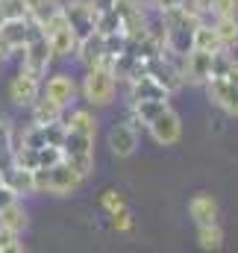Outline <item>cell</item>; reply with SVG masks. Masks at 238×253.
Here are the masks:
<instances>
[{
    "instance_id": "cell-1",
    "label": "cell",
    "mask_w": 238,
    "mask_h": 253,
    "mask_svg": "<svg viewBox=\"0 0 238 253\" xmlns=\"http://www.w3.org/2000/svg\"><path fill=\"white\" fill-rule=\"evenodd\" d=\"M33 180H36V194H56V197H65V194H74V191L82 186V174L62 156L56 165L50 168H36L33 171Z\"/></svg>"
},
{
    "instance_id": "cell-2",
    "label": "cell",
    "mask_w": 238,
    "mask_h": 253,
    "mask_svg": "<svg viewBox=\"0 0 238 253\" xmlns=\"http://www.w3.org/2000/svg\"><path fill=\"white\" fill-rule=\"evenodd\" d=\"M82 97L85 103L91 106H109L118 94V74L112 71V65H94V68H85V77H82Z\"/></svg>"
},
{
    "instance_id": "cell-3",
    "label": "cell",
    "mask_w": 238,
    "mask_h": 253,
    "mask_svg": "<svg viewBox=\"0 0 238 253\" xmlns=\"http://www.w3.org/2000/svg\"><path fill=\"white\" fill-rule=\"evenodd\" d=\"M62 156H65L82 177H91V171H94V138L68 129V132H65V141H62Z\"/></svg>"
},
{
    "instance_id": "cell-4",
    "label": "cell",
    "mask_w": 238,
    "mask_h": 253,
    "mask_svg": "<svg viewBox=\"0 0 238 253\" xmlns=\"http://www.w3.org/2000/svg\"><path fill=\"white\" fill-rule=\"evenodd\" d=\"M18 53H21V71L33 74V77H39V80L47 77V68L53 65V50H50V42H47L44 33L33 36Z\"/></svg>"
},
{
    "instance_id": "cell-5",
    "label": "cell",
    "mask_w": 238,
    "mask_h": 253,
    "mask_svg": "<svg viewBox=\"0 0 238 253\" xmlns=\"http://www.w3.org/2000/svg\"><path fill=\"white\" fill-rule=\"evenodd\" d=\"M41 33L47 36V42H50V50H53V59H68V56H74V50H77V33L71 30V24H68V18L62 15V9L47 21V24H41Z\"/></svg>"
},
{
    "instance_id": "cell-6",
    "label": "cell",
    "mask_w": 238,
    "mask_h": 253,
    "mask_svg": "<svg viewBox=\"0 0 238 253\" xmlns=\"http://www.w3.org/2000/svg\"><path fill=\"white\" fill-rule=\"evenodd\" d=\"M150 129V135H153V141L156 144H162V147H171V144H177L179 138H182V121H179V115L171 109V103L147 124Z\"/></svg>"
},
{
    "instance_id": "cell-7",
    "label": "cell",
    "mask_w": 238,
    "mask_h": 253,
    "mask_svg": "<svg viewBox=\"0 0 238 253\" xmlns=\"http://www.w3.org/2000/svg\"><path fill=\"white\" fill-rule=\"evenodd\" d=\"M203 88H206L209 100H212L224 115L238 118V85L236 83H230V80H224V77H212V80H206Z\"/></svg>"
},
{
    "instance_id": "cell-8",
    "label": "cell",
    "mask_w": 238,
    "mask_h": 253,
    "mask_svg": "<svg viewBox=\"0 0 238 253\" xmlns=\"http://www.w3.org/2000/svg\"><path fill=\"white\" fill-rule=\"evenodd\" d=\"M41 94V80L27 74V71H18L12 80H9V100L21 109H30L36 103V97Z\"/></svg>"
},
{
    "instance_id": "cell-9",
    "label": "cell",
    "mask_w": 238,
    "mask_h": 253,
    "mask_svg": "<svg viewBox=\"0 0 238 253\" xmlns=\"http://www.w3.org/2000/svg\"><path fill=\"white\" fill-rule=\"evenodd\" d=\"M62 15L68 18V24H71V30L77 33V39L94 33L97 12L88 6V0H65V3H62Z\"/></svg>"
},
{
    "instance_id": "cell-10",
    "label": "cell",
    "mask_w": 238,
    "mask_h": 253,
    "mask_svg": "<svg viewBox=\"0 0 238 253\" xmlns=\"http://www.w3.org/2000/svg\"><path fill=\"white\" fill-rule=\"evenodd\" d=\"M212 77V53L191 47L182 59V80L185 85H206V80Z\"/></svg>"
},
{
    "instance_id": "cell-11",
    "label": "cell",
    "mask_w": 238,
    "mask_h": 253,
    "mask_svg": "<svg viewBox=\"0 0 238 253\" xmlns=\"http://www.w3.org/2000/svg\"><path fill=\"white\" fill-rule=\"evenodd\" d=\"M41 94L53 97L62 109H71V103L79 94V85H77V80L71 74H53V77L41 80Z\"/></svg>"
},
{
    "instance_id": "cell-12",
    "label": "cell",
    "mask_w": 238,
    "mask_h": 253,
    "mask_svg": "<svg viewBox=\"0 0 238 253\" xmlns=\"http://www.w3.org/2000/svg\"><path fill=\"white\" fill-rule=\"evenodd\" d=\"M109 150H112V156H118V159H129L135 150H138V126L132 124V121H120L109 129Z\"/></svg>"
},
{
    "instance_id": "cell-13",
    "label": "cell",
    "mask_w": 238,
    "mask_h": 253,
    "mask_svg": "<svg viewBox=\"0 0 238 253\" xmlns=\"http://www.w3.org/2000/svg\"><path fill=\"white\" fill-rule=\"evenodd\" d=\"M39 33H41V27H39L30 15H27V18H12V21H3V24H0V36H3L15 50H21V47H24L33 36H39Z\"/></svg>"
},
{
    "instance_id": "cell-14",
    "label": "cell",
    "mask_w": 238,
    "mask_h": 253,
    "mask_svg": "<svg viewBox=\"0 0 238 253\" xmlns=\"http://www.w3.org/2000/svg\"><path fill=\"white\" fill-rule=\"evenodd\" d=\"M126 83H129V100H168L171 97V91L147 71L126 80Z\"/></svg>"
},
{
    "instance_id": "cell-15",
    "label": "cell",
    "mask_w": 238,
    "mask_h": 253,
    "mask_svg": "<svg viewBox=\"0 0 238 253\" xmlns=\"http://www.w3.org/2000/svg\"><path fill=\"white\" fill-rule=\"evenodd\" d=\"M74 56L79 59L82 68L103 65V62H106V42H103V36H100V33H88V36H82V39L77 42Z\"/></svg>"
},
{
    "instance_id": "cell-16",
    "label": "cell",
    "mask_w": 238,
    "mask_h": 253,
    "mask_svg": "<svg viewBox=\"0 0 238 253\" xmlns=\"http://www.w3.org/2000/svg\"><path fill=\"white\" fill-rule=\"evenodd\" d=\"M188 215H191V221H194L197 227H203V224H215L218 215H221V206H218L215 194H209V191H197V194L188 200Z\"/></svg>"
},
{
    "instance_id": "cell-17",
    "label": "cell",
    "mask_w": 238,
    "mask_h": 253,
    "mask_svg": "<svg viewBox=\"0 0 238 253\" xmlns=\"http://www.w3.org/2000/svg\"><path fill=\"white\" fill-rule=\"evenodd\" d=\"M3 183L15 191L18 197L36 194V180H33V171H30V168L15 165L12 159H9V162H3Z\"/></svg>"
},
{
    "instance_id": "cell-18",
    "label": "cell",
    "mask_w": 238,
    "mask_h": 253,
    "mask_svg": "<svg viewBox=\"0 0 238 253\" xmlns=\"http://www.w3.org/2000/svg\"><path fill=\"white\" fill-rule=\"evenodd\" d=\"M30 112H33V124H53V121L65 118V109L47 94H39L36 103L30 106Z\"/></svg>"
},
{
    "instance_id": "cell-19",
    "label": "cell",
    "mask_w": 238,
    "mask_h": 253,
    "mask_svg": "<svg viewBox=\"0 0 238 253\" xmlns=\"http://www.w3.org/2000/svg\"><path fill=\"white\" fill-rule=\"evenodd\" d=\"M212 27H215L218 39H221V47L236 50L238 47V18L236 15H218V18H212Z\"/></svg>"
},
{
    "instance_id": "cell-20",
    "label": "cell",
    "mask_w": 238,
    "mask_h": 253,
    "mask_svg": "<svg viewBox=\"0 0 238 253\" xmlns=\"http://www.w3.org/2000/svg\"><path fill=\"white\" fill-rule=\"evenodd\" d=\"M0 227L15 230V233H24V230L30 227V215H27V209L21 206V200H15V203H9V206L0 209Z\"/></svg>"
},
{
    "instance_id": "cell-21",
    "label": "cell",
    "mask_w": 238,
    "mask_h": 253,
    "mask_svg": "<svg viewBox=\"0 0 238 253\" xmlns=\"http://www.w3.org/2000/svg\"><path fill=\"white\" fill-rule=\"evenodd\" d=\"M168 106V100H129V109H132V124L147 126L162 109Z\"/></svg>"
},
{
    "instance_id": "cell-22",
    "label": "cell",
    "mask_w": 238,
    "mask_h": 253,
    "mask_svg": "<svg viewBox=\"0 0 238 253\" xmlns=\"http://www.w3.org/2000/svg\"><path fill=\"white\" fill-rule=\"evenodd\" d=\"M65 121V129H71V132H82V135H91V138H97V118L88 112V109H74L68 118H62Z\"/></svg>"
},
{
    "instance_id": "cell-23",
    "label": "cell",
    "mask_w": 238,
    "mask_h": 253,
    "mask_svg": "<svg viewBox=\"0 0 238 253\" xmlns=\"http://www.w3.org/2000/svg\"><path fill=\"white\" fill-rule=\"evenodd\" d=\"M194 47H197V50H206V53L221 50V39H218L212 21H200V24L194 27Z\"/></svg>"
},
{
    "instance_id": "cell-24",
    "label": "cell",
    "mask_w": 238,
    "mask_h": 253,
    "mask_svg": "<svg viewBox=\"0 0 238 253\" xmlns=\"http://www.w3.org/2000/svg\"><path fill=\"white\" fill-rule=\"evenodd\" d=\"M24 6H27V12H30V18L41 27V24H47L56 12L62 9L59 0H24Z\"/></svg>"
},
{
    "instance_id": "cell-25",
    "label": "cell",
    "mask_w": 238,
    "mask_h": 253,
    "mask_svg": "<svg viewBox=\"0 0 238 253\" xmlns=\"http://www.w3.org/2000/svg\"><path fill=\"white\" fill-rule=\"evenodd\" d=\"M197 245L203 251H221L224 248V230H221V224L215 221V224L197 227Z\"/></svg>"
},
{
    "instance_id": "cell-26",
    "label": "cell",
    "mask_w": 238,
    "mask_h": 253,
    "mask_svg": "<svg viewBox=\"0 0 238 253\" xmlns=\"http://www.w3.org/2000/svg\"><path fill=\"white\" fill-rule=\"evenodd\" d=\"M12 162H15V165H21V168L36 171V168H39V150H36V147H30V144L15 141V147H12Z\"/></svg>"
},
{
    "instance_id": "cell-27",
    "label": "cell",
    "mask_w": 238,
    "mask_h": 253,
    "mask_svg": "<svg viewBox=\"0 0 238 253\" xmlns=\"http://www.w3.org/2000/svg\"><path fill=\"white\" fill-rule=\"evenodd\" d=\"M94 33H100V36H112V33H123V24H120L118 9L100 12V15H97V21H94Z\"/></svg>"
},
{
    "instance_id": "cell-28",
    "label": "cell",
    "mask_w": 238,
    "mask_h": 253,
    "mask_svg": "<svg viewBox=\"0 0 238 253\" xmlns=\"http://www.w3.org/2000/svg\"><path fill=\"white\" fill-rule=\"evenodd\" d=\"M12 147H15V129L9 124V118L0 115V162L12 159Z\"/></svg>"
},
{
    "instance_id": "cell-29",
    "label": "cell",
    "mask_w": 238,
    "mask_h": 253,
    "mask_svg": "<svg viewBox=\"0 0 238 253\" xmlns=\"http://www.w3.org/2000/svg\"><path fill=\"white\" fill-rule=\"evenodd\" d=\"M21 251H24V245H21V233L0 227V253H21Z\"/></svg>"
},
{
    "instance_id": "cell-30",
    "label": "cell",
    "mask_w": 238,
    "mask_h": 253,
    "mask_svg": "<svg viewBox=\"0 0 238 253\" xmlns=\"http://www.w3.org/2000/svg\"><path fill=\"white\" fill-rule=\"evenodd\" d=\"M27 6L24 0H0V18L3 21H12V18H27Z\"/></svg>"
},
{
    "instance_id": "cell-31",
    "label": "cell",
    "mask_w": 238,
    "mask_h": 253,
    "mask_svg": "<svg viewBox=\"0 0 238 253\" xmlns=\"http://www.w3.org/2000/svg\"><path fill=\"white\" fill-rule=\"evenodd\" d=\"M100 206L109 212V215H115V212H120V209H126V200H123V194L115 189H109V191H103L100 194Z\"/></svg>"
},
{
    "instance_id": "cell-32",
    "label": "cell",
    "mask_w": 238,
    "mask_h": 253,
    "mask_svg": "<svg viewBox=\"0 0 238 253\" xmlns=\"http://www.w3.org/2000/svg\"><path fill=\"white\" fill-rule=\"evenodd\" d=\"M185 6H188L200 21H209V18H212V6H215V0H185Z\"/></svg>"
},
{
    "instance_id": "cell-33",
    "label": "cell",
    "mask_w": 238,
    "mask_h": 253,
    "mask_svg": "<svg viewBox=\"0 0 238 253\" xmlns=\"http://www.w3.org/2000/svg\"><path fill=\"white\" fill-rule=\"evenodd\" d=\"M109 218H112V227H115L118 233H129V230L135 227V221H132V212H129V209H120V212L109 215Z\"/></svg>"
},
{
    "instance_id": "cell-34",
    "label": "cell",
    "mask_w": 238,
    "mask_h": 253,
    "mask_svg": "<svg viewBox=\"0 0 238 253\" xmlns=\"http://www.w3.org/2000/svg\"><path fill=\"white\" fill-rule=\"evenodd\" d=\"M218 15H236L238 18V0H215L212 18H218ZM212 18H209V21H212Z\"/></svg>"
},
{
    "instance_id": "cell-35",
    "label": "cell",
    "mask_w": 238,
    "mask_h": 253,
    "mask_svg": "<svg viewBox=\"0 0 238 253\" xmlns=\"http://www.w3.org/2000/svg\"><path fill=\"white\" fill-rule=\"evenodd\" d=\"M15 200H21V197H18L15 191L3 183V186H0V209H3V206H9V203H15Z\"/></svg>"
},
{
    "instance_id": "cell-36",
    "label": "cell",
    "mask_w": 238,
    "mask_h": 253,
    "mask_svg": "<svg viewBox=\"0 0 238 253\" xmlns=\"http://www.w3.org/2000/svg\"><path fill=\"white\" fill-rule=\"evenodd\" d=\"M88 6L100 15V12H109V9H115L118 6V0H88Z\"/></svg>"
},
{
    "instance_id": "cell-37",
    "label": "cell",
    "mask_w": 238,
    "mask_h": 253,
    "mask_svg": "<svg viewBox=\"0 0 238 253\" xmlns=\"http://www.w3.org/2000/svg\"><path fill=\"white\" fill-rule=\"evenodd\" d=\"M12 53H18V50H15V47H12V44H9V42L0 36V65L9 62V59H12Z\"/></svg>"
},
{
    "instance_id": "cell-38",
    "label": "cell",
    "mask_w": 238,
    "mask_h": 253,
    "mask_svg": "<svg viewBox=\"0 0 238 253\" xmlns=\"http://www.w3.org/2000/svg\"><path fill=\"white\" fill-rule=\"evenodd\" d=\"M153 9H159V12H165V9H174V6H182L185 0H147Z\"/></svg>"
},
{
    "instance_id": "cell-39",
    "label": "cell",
    "mask_w": 238,
    "mask_h": 253,
    "mask_svg": "<svg viewBox=\"0 0 238 253\" xmlns=\"http://www.w3.org/2000/svg\"><path fill=\"white\" fill-rule=\"evenodd\" d=\"M224 80H230V83H236V85H238V59L233 62V68H230V71L224 74Z\"/></svg>"
},
{
    "instance_id": "cell-40",
    "label": "cell",
    "mask_w": 238,
    "mask_h": 253,
    "mask_svg": "<svg viewBox=\"0 0 238 253\" xmlns=\"http://www.w3.org/2000/svg\"><path fill=\"white\" fill-rule=\"evenodd\" d=\"M0 186H3V162H0Z\"/></svg>"
},
{
    "instance_id": "cell-41",
    "label": "cell",
    "mask_w": 238,
    "mask_h": 253,
    "mask_svg": "<svg viewBox=\"0 0 238 253\" xmlns=\"http://www.w3.org/2000/svg\"><path fill=\"white\" fill-rule=\"evenodd\" d=\"M0 24H3V18H0Z\"/></svg>"
}]
</instances>
